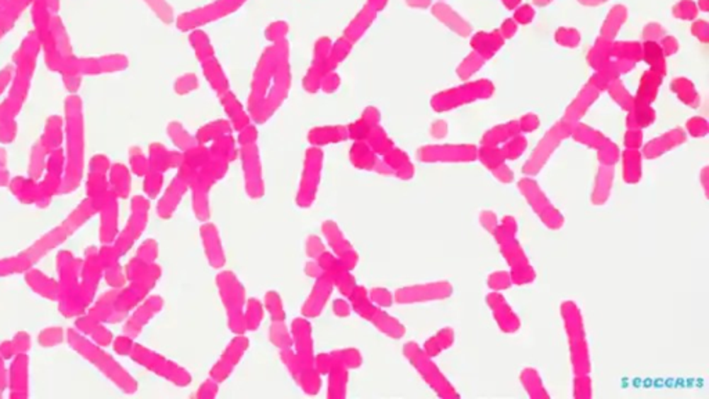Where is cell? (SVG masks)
<instances>
[{"mask_svg": "<svg viewBox=\"0 0 709 399\" xmlns=\"http://www.w3.org/2000/svg\"><path fill=\"white\" fill-rule=\"evenodd\" d=\"M518 225L513 216H504L499 220V226L494 232L499 249L510 266V275L513 284L528 286L535 281L536 272L529 262L524 248L517 239Z\"/></svg>", "mask_w": 709, "mask_h": 399, "instance_id": "6da1fadb", "label": "cell"}, {"mask_svg": "<svg viewBox=\"0 0 709 399\" xmlns=\"http://www.w3.org/2000/svg\"><path fill=\"white\" fill-rule=\"evenodd\" d=\"M560 315L568 338L569 361L574 376L589 374L591 369L590 349L586 337L585 322L581 308L574 301L567 300L560 307Z\"/></svg>", "mask_w": 709, "mask_h": 399, "instance_id": "7a4b0ae2", "label": "cell"}, {"mask_svg": "<svg viewBox=\"0 0 709 399\" xmlns=\"http://www.w3.org/2000/svg\"><path fill=\"white\" fill-rule=\"evenodd\" d=\"M517 187L524 197L525 201L540 219V222L550 230H561L565 226V218L558 211V208L550 201L548 194L533 178H523L518 181Z\"/></svg>", "mask_w": 709, "mask_h": 399, "instance_id": "3957f363", "label": "cell"}, {"mask_svg": "<svg viewBox=\"0 0 709 399\" xmlns=\"http://www.w3.org/2000/svg\"><path fill=\"white\" fill-rule=\"evenodd\" d=\"M412 354L414 355L416 366L420 369L426 381L441 398H459L456 387L445 377V374L439 369L436 368L435 364H432L431 359L426 354H421L420 351H413Z\"/></svg>", "mask_w": 709, "mask_h": 399, "instance_id": "277c9868", "label": "cell"}, {"mask_svg": "<svg viewBox=\"0 0 709 399\" xmlns=\"http://www.w3.org/2000/svg\"><path fill=\"white\" fill-rule=\"evenodd\" d=\"M487 304L492 312L497 327L504 335H516L521 329V319L514 312L513 307L507 303L501 293L492 291L487 296Z\"/></svg>", "mask_w": 709, "mask_h": 399, "instance_id": "5b68a950", "label": "cell"}, {"mask_svg": "<svg viewBox=\"0 0 709 399\" xmlns=\"http://www.w3.org/2000/svg\"><path fill=\"white\" fill-rule=\"evenodd\" d=\"M614 179L616 178L613 165H604L599 169L590 194V203L594 207H603L608 203L614 186Z\"/></svg>", "mask_w": 709, "mask_h": 399, "instance_id": "8992f818", "label": "cell"}, {"mask_svg": "<svg viewBox=\"0 0 709 399\" xmlns=\"http://www.w3.org/2000/svg\"><path fill=\"white\" fill-rule=\"evenodd\" d=\"M453 290L450 281H435L412 288L407 293V298L413 301H442L452 297Z\"/></svg>", "mask_w": 709, "mask_h": 399, "instance_id": "52a82bcc", "label": "cell"}, {"mask_svg": "<svg viewBox=\"0 0 709 399\" xmlns=\"http://www.w3.org/2000/svg\"><path fill=\"white\" fill-rule=\"evenodd\" d=\"M520 383L523 384L528 397L535 399L550 398L545 383L539 374V371L533 368H525L520 373Z\"/></svg>", "mask_w": 709, "mask_h": 399, "instance_id": "ba28073f", "label": "cell"}, {"mask_svg": "<svg viewBox=\"0 0 709 399\" xmlns=\"http://www.w3.org/2000/svg\"><path fill=\"white\" fill-rule=\"evenodd\" d=\"M455 339H456L455 330L452 327H443L427 342V345H426L427 355H430V356L439 355L442 351H446L448 348H450L455 344Z\"/></svg>", "mask_w": 709, "mask_h": 399, "instance_id": "9c48e42d", "label": "cell"}, {"mask_svg": "<svg viewBox=\"0 0 709 399\" xmlns=\"http://www.w3.org/2000/svg\"><path fill=\"white\" fill-rule=\"evenodd\" d=\"M623 182L628 184H637L643 179L642 159L637 154L629 153L625 155L623 161Z\"/></svg>", "mask_w": 709, "mask_h": 399, "instance_id": "30bf717a", "label": "cell"}, {"mask_svg": "<svg viewBox=\"0 0 709 399\" xmlns=\"http://www.w3.org/2000/svg\"><path fill=\"white\" fill-rule=\"evenodd\" d=\"M487 284H488V287H489L492 291L501 293V291L509 290V288L513 286V280H511V275H510V272H506V271H496V272H492V274L488 276Z\"/></svg>", "mask_w": 709, "mask_h": 399, "instance_id": "8fae6325", "label": "cell"}, {"mask_svg": "<svg viewBox=\"0 0 709 399\" xmlns=\"http://www.w3.org/2000/svg\"><path fill=\"white\" fill-rule=\"evenodd\" d=\"M572 395L574 398L578 399H589L593 397V384L589 374L575 376Z\"/></svg>", "mask_w": 709, "mask_h": 399, "instance_id": "7c38bea8", "label": "cell"}, {"mask_svg": "<svg viewBox=\"0 0 709 399\" xmlns=\"http://www.w3.org/2000/svg\"><path fill=\"white\" fill-rule=\"evenodd\" d=\"M480 223L481 226L491 235H494L496 227L499 226V218L494 214L492 210H484L480 214Z\"/></svg>", "mask_w": 709, "mask_h": 399, "instance_id": "4fadbf2b", "label": "cell"}, {"mask_svg": "<svg viewBox=\"0 0 709 399\" xmlns=\"http://www.w3.org/2000/svg\"><path fill=\"white\" fill-rule=\"evenodd\" d=\"M494 174V179L497 182L503 184H510L513 181H514V174L510 168H507L504 164L500 165L499 168H496L494 171H492Z\"/></svg>", "mask_w": 709, "mask_h": 399, "instance_id": "5bb4252c", "label": "cell"}, {"mask_svg": "<svg viewBox=\"0 0 709 399\" xmlns=\"http://www.w3.org/2000/svg\"><path fill=\"white\" fill-rule=\"evenodd\" d=\"M700 182L703 184V190L707 196V191H708V178H707V168L701 172V178H700Z\"/></svg>", "mask_w": 709, "mask_h": 399, "instance_id": "9a60e30c", "label": "cell"}]
</instances>
